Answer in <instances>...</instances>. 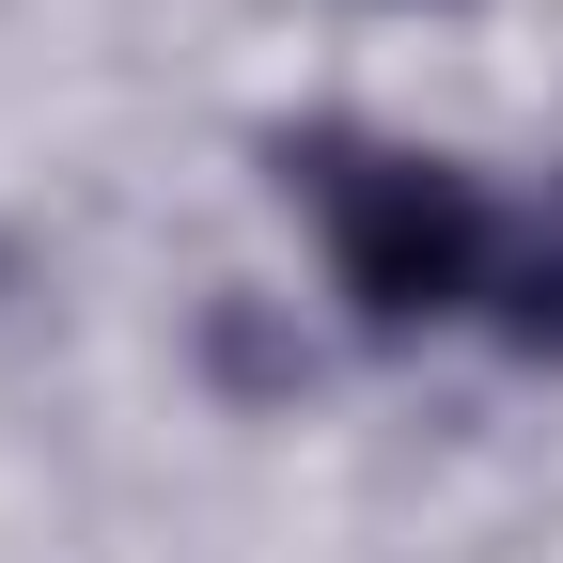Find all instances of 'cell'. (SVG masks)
Returning a JSON list of instances; mask_svg holds the SVG:
<instances>
[{
    "label": "cell",
    "mask_w": 563,
    "mask_h": 563,
    "mask_svg": "<svg viewBox=\"0 0 563 563\" xmlns=\"http://www.w3.org/2000/svg\"><path fill=\"white\" fill-rule=\"evenodd\" d=\"M329 251H344L361 329H439L454 298H485L501 220H485V188L454 157H344L329 173Z\"/></svg>",
    "instance_id": "6da1fadb"
},
{
    "label": "cell",
    "mask_w": 563,
    "mask_h": 563,
    "mask_svg": "<svg viewBox=\"0 0 563 563\" xmlns=\"http://www.w3.org/2000/svg\"><path fill=\"white\" fill-rule=\"evenodd\" d=\"M485 298H501V344H517V361H563V188H548L532 220L501 235V266H485Z\"/></svg>",
    "instance_id": "7a4b0ae2"
}]
</instances>
